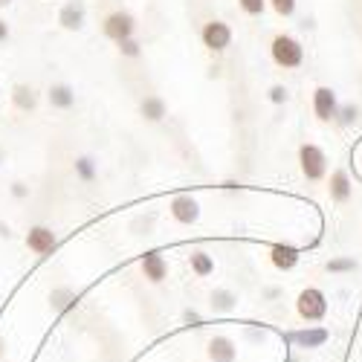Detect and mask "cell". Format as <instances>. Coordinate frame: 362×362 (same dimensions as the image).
<instances>
[{"label": "cell", "instance_id": "1", "mask_svg": "<svg viewBox=\"0 0 362 362\" xmlns=\"http://www.w3.org/2000/svg\"><path fill=\"white\" fill-rule=\"evenodd\" d=\"M269 58H273V64L281 67V70H298L305 64V47H301L298 38L287 35V33H279L273 41H269Z\"/></svg>", "mask_w": 362, "mask_h": 362}, {"label": "cell", "instance_id": "2", "mask_svg": "<svg viewBox=\"0 0 362 362\" xmlns=\"http://www.w3.org/2000/svg\"><path fill=\"white\" fill-rule=\"evenodd\" d=\"M327 165H330V160L322 145H316V142L298 145V168L308 183H322V180H327Z\"/></svg>", "mask_w": 362, "mask_h": 362}, {"label": "cell", "instance_id": "3", "mask_svg": "<svg viewBox=\"0 0 362 362\" xmlns=\"http://www.w3.org/2000/svg\"><path fill=\"white\" fill-rule=\"evenodd\" d=\"M296 313L301 322L308 325H316V322H325L327 316V296L322 287H305L298 296H296Z\"/></svg>", "mask_w": 362, "mask_h": 362}, {"label": "cell", "instance_id": "4", "mask_svg": "<svg viewBox=\"0 0 362 362\" xmlns=\"http://www.w3.org/2000/svg\"><path fill=\"white\" fill-rule=\"evenodd\" d=\"M136 29H139L136 18H134L131 12H125V9H116V12L105 15V21H102V33H105V38H110L113 44L125 41V38H134Z\"/></svg>", "mask_w": 362, "mask_h": 362}, {"label": "cell", "instance_id": "5", "mask_svg": "<svg viewBox=\"0 0 362 362\" xmlns=\"http://www.w3.org/2000/svg\"><path fill=\"white\" fill-rule=\"evenodd\" d=\"M200 44L209 52H226L232 47V26L226 21H221V18L206 21L203 29H200Z\"/></svg>", "mask_w": 362, "mask_h": 362}, {"label": "cell", "instance_id": "6", "mask_svg": "<svg viewBox=\"0 0 362 362\" xmlns=\"http://www.w3.org/2000/svg\"><path fill=\"white\" fill-rule=\"evenodd\" d=\"M23 244H26L29 252H35L38 258H49V255L58 252V244H62V240H58V235L49 226L38 223V226H29V232L23 235Z\"/></svg>", "mask_w": 362, "mask_h": 362}, {"label": "cell", "instance_id": "7", "mask_svg": "<svg viewBox=\"0 0 362 362\" xmlns=\"http://www.w3.org/2000/svg\"><path fill=\"white\" fill-rule=\"evenodd\" d=\"M310 105H313V116L319 119V122H337V116H339V96H337V90L334 87H327V84H319L316 90H313V99H310Z\"/></svg>", "mask_w": 362, "mask_h": 362}, {"label": "cell", "instance_id": "8", "mask_svg": "<svg viewBox=\"0 0 362 362\" xmlns=\"http://www.w3.org/2000/svg\"><path fill=\"white\" fill-rule=\"evenodd\" d=\"M168 212L180 226H194L200 221V200L194 194H174L168 200Z\"/></svg>", "mask_w": 362, "mask_h": 362}, {"label": "cell", "instance_id": "9", "mask_svg": "<svg viewBox=\"0 0 362 362\" xmlns=\"http://www.w3.org/2000/svg\"><path fill=\"white\" fill-rule=\"evenodd\" d=\"M327 194H330V200H334L337 206L351 203V197H354V180H351L348 168H334V171H330V177H327Z\"/></svg>", "mask_w": 362, "mask_h": 362}, {"label": "cell", "instance_id": "10", "mask_svg": "<svg viewBox=\"0 0 362 362\" xmlns=\"http://www.w3.org/2000/svg\"><path fill=\"white\" fill-rule=\"evenodd\" d=\"M139 269H142V279L148 284H163L168 279V261L157 250H151L139 258Z\"/></svg>", "mask_w": 362, "mask_h": 362}, {"label": "cell", "instance_id": "11", "mask_svg": "<svg viewBox=\"0 0 362 362\" xmlns=\"http://www.w3.org/2000/svg\"><path fill=\"white\" fill-rule=\"evenodd\" d=\"M87 23V9L81 0H67V4L58 9V26L67 29V33H81Z\"/></svg>", "mask_w": 362, "mask_h": 362}, {"label": "cell", "instance_id": "12", "mask_svg": "<svg viewBox=\"0 0 362 362\" xmlns=\"http://www.w3.org/2000/svg\"><path fill=\"white\" fill-rule=\"evenodd\" d=\"M206 356L212 362H238V345H235V339L218 334L206 342Z\"/></svg>", "mask_w": 362, "mask_h": 362}, {"label": "cell", "instance_id": "13", "mask_svg": "<svg viewBox=\"0 0 362 362\" xmlns=\"http://www.w3.org/2000/svg\"><path fill=\"white\" fill-rule=\"evenodd\" d=\"M47 102L52 110H73L76 107V87L67 81H55L47 90Z\"/></svg>", "mask_w": 362, "mask_h": 362}, {"label": "cell", "instance_id": "14", "mask_svg": "<svg viewBox=\"0 0 362 362\" xmlns=\"http://www.w3.org/2000/svg\"><path fill=\"white\" fill-rule=\"evenodd\" d=\"M296 348H322L327 339H330V330H325V327H316V325H308L305 330H293V334L287 337Z\"/></svg>", "mask_w": 362, "mask_h": 362}, {"label": "cell", "instance_id": "15", "mask_svg": "<svg viewBox=\"0 0 362 362\" xmlns=\"http://www.w3.org/2000/svg\"><path fill=\"white\" fill-rule=\"evenodd\" d=\"M298 261H301V252L290 244H273L269 247V264H273L279 273H290V269H296Z\"/></svg>", "mask_w": 362, "mask_h": 362}, {"label": "cell", "instance_id": "16", "mask_svg": "<svg viewBox=\"0 0 362 362\" xmlns=\"http://www.w3.org/2000/svg\"><path fill=\"white\" fill-rule=\"evenodd\" d=\"M12 105L21 110V113H33L38 107V93L33 84H12V93H9Z\"/></svg>", "mask_w": 362, "mask_h": 362}, {"label": "cell", "instance_id": "17", "mask_svg": "<svg viewBox=\"0 0 362 362\" xmlns=\"http://www.w3.org/2000/svg\"><path fill=\"white\" fill-rule=\"evenodd\" d=\"M238 308V296L226 287H215L212 293H209V310L218 313V316H226Z\"/></svg>", "mask_w": 362, "mask_h": 362}, {"label": "cell", "instance_id": "18", "mask_svg": "<svg viewBox=\"0 0 362 362\" xmlns=\"http://www.w3.org/2000/svg\"><path fill=\"white\" fill-rule=\"evenodd\" d=\"M78 305V293L73 290V287H52L49 290V308L55 310V313H67L70 308H76Z\"/></svg>", "mask_w": 362, "mask_h": 362}, {"label": "cell", "instance_id": "19", "mask_svg": "<svg viewBox=\"0 0 362 362\" xmlns=\"http://www.w3.org/2000/svg\"><path fill=\"white\" fill-rule=\"evenodd\" d=\"M139 113L148 119V122H163V119L168 116V105L163 96L157 93H148L142 102H139Z\"/></svg>", "mask_w": 362, "mask_h": 362}, {"label": "cell", "instance_id": "20", "mask_svg": "<svg viewBox=\"0 0 362 362\" xmlns=\"http://www.w3.org/2000/svg\"><path fill=\"white\" fill-rule=\"evenodd\" d=\"M189 267H192V273L197 279H209L215 273V258L209 255L206 250H192L189 252Z\"/></svg>", "mask_w": 362, "mask_h": 362}, {"label": "cell", "instance_id": "21", "mask_svg": "<svg viewBox=\"0 0 362 362\" xmlns=\"http://www.w3.org/2000/svg\"><path fill=\"white\" fill-rule=\"evenodd\" d=\"M73 171H76V177L81 180V183H93V180L99 177V163H96V157L81 154V157H76Z\"/></svg>", "mask_w": 362, "mask_h": 362}, {"label": "cell", "instance_id": "22", "mask_svg": "<svg viewBox=\"0 0 362 362\" xmlns=\"http://www.w3.org/2000/svg\"><path fill=\"white\" fill-rule=\"evenodd\" d=\"M325 269L330 276H342V273H356L359 269V261L354 255H337V258H330L325 261Z\"/></svg>", "mask_w": 362, "mask_h": 362}, {"label": "cell", "instance_id": "23", "mask_svg": "<svg viewBox=\"0 0 362 362\" xmlns=\"http://www.w3.org/2000/svg\"><path fill=\"white\" fill-rule=\"evenodd\" d=\"M359 122V105L348 102V105H339V116H337V125L339 128H354Z\"/></svg>", "mask_w": 362, "mask_h": 362}, {"label": "cell", "instance_id": "24", "mask_svg": "<svg viewBox=\"0 0 362 362\" xmlns=\"http://www.w3.org/2000/svg\"><path fill=\"white\" fill-rule=\"evenodd\" d=\"M116 49H119V55H122V58H131V62L142 55V44L136 41V35H134V38H125V41H119Z\"/></svg>", "mask_w": 362, "mask_h": 362}, {"label": "cell", "instance_id": "25", "mask_svg": "<svg viewBox=\"0 0 362 362\" xmlns=\"http://www.w3.org/2000/svg\"><path fill=\"white\" fill-rule=\"evenodd\" d=\"M238 6H240V12L250 15V18H261L269 4H267V0H238Z\"/></svg>", "mask_w": 362, "mask_h": 362}, {"label": "cell", "instance_id": "26", "mask_svg": "<svg viewBox=\"0 0 362 362\" xmlns=\"http://www.w3.org/2000/svg\"><path fill=\"white\" fill-rule=\"evenodd\" d=\"M267 4H269V9H273L279 18H293L298 0H267Z\"/></svg>", "mask_w": 362, "mask_h": 362}, {"label": "cell", "instance_id": "27", "mask_svg": "<svg viewBox=\"0 0 362 362\" xmlns=\"http://www.w3.org/2000/svg\"><path fill=\"white\" fill-rule=\"evenodd\" d=\"M267 99L281 107V105H287V102H290V90H287L284 84H273V87L267 90Z\"/></svg>", "mask_w": 362, "mask_h": 362}, {"label": "cell", "instance_id": "28", "mask_svg": "<svg viewBox=\"0 0 362 362\" xmlns=\"http://www.w3.org/2000/svg\"><path fill=\"white\" fill-rule=\"evenodd\" d=\"M12 38V26L6 23V18H0V44H6Z\"/></svg>", "mask_w": 362, "mask_h": 362}, {"label": "cell", "instance_id": "29", "mask_svg": "<svg viewBox=\"0 0 362 362\" xmlns=\"http://www.w3.org/2000/svg\"><path fill=\"white\" fill-rule=\"evenodd\" d=\"M12 194H15L18 200L29 197V186H26V183H21V180H18V183H12Z\"/></svg>", "mask_w": 362, "mask_h": 362}, {"label": "cell", "instance_id": "30", "mask_svg": "<svg viewBox=\"0 0 362 362\" xmlns=\"http://www.w3.org/2000/svg\"><path fill=\"white\" fill-rule=\"evenodd\" d=\"M183 322H194L197 325L200 322V313L197 310H183Z\"/></svg>", "mask_w": 362, "mask_h": 362}, {"label": "cell", "instance_id": "31", "mask_svg": "<svg viewBox=\"0 0 362 362\" xmlns=\"http://www.w3.org/2000/svg\"><path fill=\"white\" fill-rule=\"evenodd\" d=\"M0 238H12V229L6 223H0Z\"/></svg>", "mask_w": 362, "mask_h": 362}, {"label": "cell", "instance_id": "32", "mask_svg": "<svg viewBox=\"0 0 362 362\" xmlns=\"http://www.w3.org/2000/svg\"><path fill=\"white\" fill-rule=\"evenodd\" d=\"M4 348H6V339H4V337H0V356H4Z\"/></svg>", "mask_w": 362, "mask_h": 362}, {"label": "cell", "instance_id": "33", "mask_svg": "<svg viewBox=\"0 0 362 362\" xmlns=\"http://www.w3.org/2000/svg\"><path fill=\"white\" fill-rule=\"evenodd\" d=\"M12 4V0H0V9H4V6H9Z\"/></svg>", "mask_w": 362, "mask_h": 362}, {"label": "cell", "instance_id": "34", "mask_svg": "<svg viewBox=\"0 0 362 362\" xmlns=\"http://www.w3.org/2000/svg\"><path fill=\"white\" fill-rule=\"evenodd\" d=\"M0 163H4V151H0Z\"/></svg>", "mask_w": 362, "mask_h": 362}, {"label": "cell", "instance_id": "35", "mask_svg": "<svg viewBox=\"0 0 362 362\" xmlns=\"http://www.w3.org/2000/svg\"><path fill=\"white\" fill-rule=\"evenodd\" d=\"M0 96H4V87H0Z\"/></svg>", "mask_w": 362, "mask_h": 362}]
</instances>
